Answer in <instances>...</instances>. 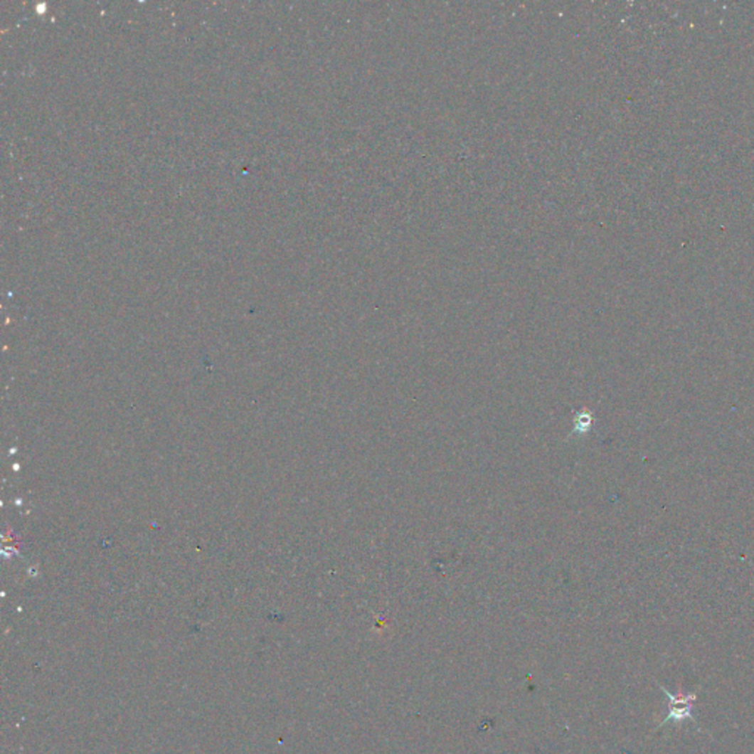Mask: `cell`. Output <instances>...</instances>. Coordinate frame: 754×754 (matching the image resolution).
Returning <instances> with one entry per match:
<instances>
[{
  "label": "cell",
  "mask_w": 754,
  "mask_h": 754,
  "mask_svg": "<svg viewBox=\"0 0 754 754\" xmlns=\"http://www.w3.org/2000/svg\"><path fill=\"white\" fill-rule=\"evenodd\" d=\"M660 686V685H659ZM664 694L669 700V713L666 716V719L660 723V726H664L666 723H679V722H684V721H691V722H696L694 716H693V703L697 700V693H691V694H681L679 697L669 693V691L663 686H660Z\"/></svg>",
  "instance_id": "obj_1"
}]
</instances>
